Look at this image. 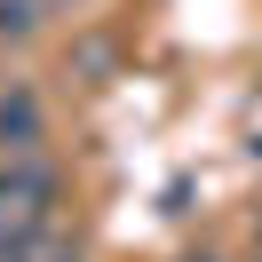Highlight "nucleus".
<instances>
[{
	"mask_svg": "<svg viewBox=\"0 0 262 262\" xmlns=\"http://www.w3.org/2000/svg\"><path fill=\"white\" fill-rule=\"evenodd\" d=\"M48 143V112H40L32 88H0V151L8 159H40Z\"/></svg>",
	"mask_w": 262,
	"mask_h": 262,
	"instance_id": "f257e3e1",
	"label": "nucleus"
},
{
	"mask_svg": "<svg viewBox=\"0 0 262 262\" xmlns=\"http://www.w3.org/2000/svg\"><path fill=\"white\" fill-rule=\"evenodd\" d=\"M40 24V0H0V40H32Z\"/></svg>",
	"mask_w": 262,
	"mask_h": 262,
	"instance_id": "f03ea898",
	"label": "nucleus"
}]
</instances>
